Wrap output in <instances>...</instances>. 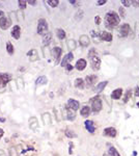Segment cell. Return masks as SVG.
Here are the masks:
<instances>
[{
  "mask_svg": "<svg viewBox=\"0 0 139 156\" xmlns=\"http://www.w3.org/2000/svg\"><path fill=\"white\" fill-rule=\"evenodd\" d=\"M104 22H105L106 28L108 29H113L114 27L119 25V22H121V18H119V15L114 10H110L108 13L106 14L105 19H104Z\"/></svg>",
  "mask_w": 139,
  "mask_h": 156,
  "instance_id": "6da1fadb",
  "label": "cell"
},
{
  "mask_svg": "<svg viewBox=\"0 0 139 156\" xmlns=\"http://www.w3.org/2000/svg\"><path fill=\"white\" fill-rule=\"evenodd\" d=\"M88 58H89L90 65H91V69L93 71L100 70L101 68V58L99 56L98 52L95 49H90L88 52Z\"/></svg>",
  "mask_w": 139,
  "mask_h": 156,
  "instance_id": "7a4b0ae2",
  "label": "cell"
},
{
  "mask_svg": "<svg viewBox=\"0 0 139 156\" xmlns=\"http://www.w3.org/2000/svg\"><path fill=\"white\" fill-rule=\"evenodd\" d=\"M90 104H91V110H93L95 114H97V112L102 110L103 105H102V100H101V98L99 96H95L90 99Z\"/></svg>",
  "mask_w": 139,
  "mask_h": 156,
  "instance_id": "3957f363",
  "label": "cell"
},
{
  "mask_svg": "<svg viewBox=\"0 0 139 156\" xmlns=\"http://www.w3.org/2000/svg\"><path fill=\"white\" fill-rule=\"evenodd\" d=\"M48 32V23L45 19L41 18L37 22V34L45 36Z\"/></svg>",
  "mask_w": 139,
  "mask_h": 156,
  "instance_id": "277c9868",
  "label": "cell"
},
{
  "mask_svg": "<svg viewBox=\"0 0 139 156\" xmlns=\"http://www.w3.org/2000/svg\"><path fill=\"white\" fill-rule=\"evenodd\" d=\"M131 32V27L129 24H121V27L119 29V38H127Z\"/></svg>",
  "mask_w": 139,
  "mask_h": 156,
  "instance_id": "5b68a950",
  "label": "cell"
},
{
  "mask_svg": "<svg viewBox=\"0 0 139 156\" xmlns=\"http://www.w3.org/2000/svg\"><path fill=\"white\" fill-rule=\"evenodd\" d=\"M52 56L54 57V60H55V65H57L58 62H59L60 58H61V54H62V49L59 48V47H54L53 49H52Z\"/></svg>",
  "mask_w": 139,
  "mask_h": 156,
  "instance_id": "8992f818",
  "label": "cell"
},
{
  "mask_svg": "<svg viewBox=\"0 0 139 156\" xmlns=\"http://www.w3.org/2000/svg\"><path fill=\"white\" fill-rule=\"evenodd\" d=\"M10 79H12V75L8 74V73H2V74H0V88H4Z\"/></svg>",
  "mask_w": 139,
  "mask_h": 156,
  "instance_id": "52a82bcc",
  "label": "cell"
},
{
  "mask_svg": "<svg viewBox=\"0 0 139 156\" xmlns=\"http://www.w3.org/2000/svg\"><path fill=\"white\" fill-rule=\"evenodd\" d=\"M98 80V76L97 75H88L85 78V84L86 86H95V83Z\"/></svg>",
  "mask_w": 139,
  "mask_h": 156,
  "instance_id": "ba28073f",
  "label": "cell"
},
{
  "mask_svg": "<svg viewBox=\"0 0 139 156\" xmlns=\"http://www.w3.org/2000/svg\"><path fill=\"white\" fill-rule=\"evenodd\" d=\"M10 25H12V21L10 20V18L3 17V18L0 20V28L3 29V30H6Z\"/></svg>",
  "mask_w": 139,
  "mask_h": 156,
  "instance_id": "9c48e42d",
  "label": "cell"
},
{
  "mask_svg": "<svg viewBox=\"0 0 139 156\" xmlns=\"http://www.w3.org/2000/svg\"><path fill=\"white\" fill-rule=\"evenodd\" d=\"M116 134H117V131H116V129L113 127H107L104 129V135H106V136L115 138Z\"/></svg>",
  "mask_w": 139,
  "mask_h": 156,
  "instance_id": "30bf717a",
  "label": "cell"
},
{
  "mask_svg": "<svg viewBox=\"0 0 139 156\" xmlns=\"http://www.w3.org/2000/svg\"><path fill=\"white\" fill-rule=\"evenodd\" d=\"M84 126H85V128H86V130H87L89 133H93L95 131V123H93V121H90V120H86V121H85Z\"/></svg>",
  "mask_w": 139,
  "mask_h": 156,
  "instance_id": "8fae6325",
  "label": "cell"
},
{
  "mask_svg": "<svg viewBox=\"0 0 139 156\" xmlns=\"http://www.w3.org/2000/svg\"><path fill=\"white\" fill-rule=\"evenodd\" d=\"M100 39L106 42H111L113 39V36L109 31H102V32H100Z\"/></svg>",
  "mask_w": 139,
  "mask_h": 156,
  "instance_id": "7c38bea8",
  "label": "cell"
},
{
  "mask_svg": "<svg viewBox=\"0 0 139 156\" xmlns=\"http://www.w3.org/2000/svg\"><path fill=\"white\" fill-rule=\"evenodd\" d=\"M73 58H74V54H73L72 52H69L65 56H63V58L61 60V66L62 67H65L67 65H69L70 62H72Z\"/></svg>",
  "mask_w": 139,
  "mask_h": 156,
  "instance_id": "4fadbf2b",
  "label": "cell"
},
{
  "mask_svg": "<svg viewBox=\"0 0 139 156\" xmlns=\"http://www.w3.org/2000/svg\"><path fill=\"white\" fill-rule=\"evenodd\" d=\"M79 44L82 47H88L90 44V40L86 34H82L79 38Z\"/></svg>",
  "mask_w": 139,
  "mask_h": 156,
  "instance_id": "5bb4252c",
  "label": "cell"
},
{
  "mask_svg": "<svg viewBox=\"0 0 139 156\" xmlns=\"http://www.w3.org/2000/svg\"><path fill=\"white\" fill-rule=\"evenodd\" d=\"M27 56L29 57V60L30 62H35L40 58L39 57V53L35 49H31L30 51L27 52Z\"/></svg>",
  "mask_w": 139,
  "mask_h": 156,
  "instance_id": "9a60e30c",
  "label": "cell"
},
{
  "mask_svg": "<svg viewBox=\"0 0 139 156\" xmlns=\"http://www.w3.org/2000/svg\"><path fill=\"white\" fill-rule=\"evenodd\" d=\"M65 114H67V119L70 121H74L76 118V110L70 108L69 106L65 107Z\"/></svg>",
  "mask_w": 139,
  "mask_h": 156,
  "instance_id": "2e32d148",
  "label": "cell"
},
{
  "mask_svg": "<svg viewBox=\"0 0 139 156\" xmlns=\"http://www.w3.org/2000/svg\"><path fill=\"white\" fill-rule=\"evenodd\" d=\"M86 60H84V58H80V60H77V62H76V66H75V68L77 69L78 71H83L86 68Z\"/></svg>",
  "mask_w": 139,
  "mask_h": 156,
  "instance_id": "e0dca14e",
  "label": "cell"
},
{
  "mask_svg": "<svg viewBox=\"0 0 139 156\" xmlns=\"http://www.w3.org/2000/svg\"><path fill=\"white\" fill-rule=\"evenodd\" d=\"M12 36H13L14 39L18 40L20 39L21 36V28L19 25H15L12 29Z\"/></svg>",
  "mask_w": 139,
  "mask_h": 156,
  "instance_id": "ac0fdd59",
  "label": "cell"
},
{
  "mask_svg": "<svg viewBox=\"0 0 139 156\" xmlns=\"http://www.w3.org/2000/svg\"><path fill=\"white\" fill-rule=\"evenodd\" d=\"M67 106L70 108L74 109V110H78L80 107V103L77 101V100H74V99H69L67 100Z\"/></svg>",
  "mask_w": 139,
  "mask_h": 156,
  "instance_id": "d6986e66",
  "label": "cell"
},
{
  "mask_svg": "<svg viewBox=\"0 0 139 156\" xmlns=\"http://www.w3.org/2000/svg\"><path fill=\"white\" fill-rule=\"evenodd\" d=\"M123 95V88H115L112 93H111V98L114 99V100H119V98L121 97Z\"/></svg>",
  "mask_w": 139,
  "mask_h": 156,
  "instance_id": "ffe728a7",
  "label": "cell"
},
{
  "mask_svg": "<svg viewBox=\"0 0 139 156\" xmlns=\"http://www.w3.org/2000/svg\"><path fill=\"white\" fill-rule=\"evenodd\" d=\"M108 84V81H103V82H100L98 84V86H95V88H93V91L95 92V93H101V92H103V90L106 88V86Z\"/></svg>",
  "mask_w": 139,
  "mask_h": 156,
  "instance_id": "44dd1931",
  "label": "cell"
},
{
  "mask_svg": "<svg viewBox=\"0 0 139 156\" xmlns=\"http://www.w3.org/2000/svg\"><path fill=\"white\" fill-rule=\"evenodd\" d=\"M52 41V34L51 32H47L43 38V45L44 46H48Z\"/></svg>",
  "mask_w": 139,
  "mask_h": 156,
  "instance_id": "7402d4cb",
  "label": "cell"
},
{
  "mask_svg": "<svg viewBox=\"0 0 139 156\" xmlns=\"http://www.w3.org/2000/svg\"><path fill=\"white\" fill-rule=\"evenodd\" d=\"M75 86L77 88H80V90H83L85 86V81L83 80L82 78H77L76 80H75Z\"/></svg>",
  "mask_w": 139,
  "mask_h": 156,
  "instance_id": "603a6c76",
  "label": "cell"
},
{
  "mask_svg": "<svg viewBox=\"0 0 139 156\" xmlns=\"http://www.w3.org/2000/svg\"><path fill=\"white\" fill-rule=\"evenodd\" d=\"M80 114L84 118H87L90 114V107L89 106H83L81 108V112H80Z\"/></svg>",
  "mask_w": 139,
  "mask_h": 156,
  "instance_id": "cb8c5ba5",
  "label": "cell"
},
{
  "mask_svg": "<svg viewBox=\"0 0 139 156\" xmlns=\"http://www.w3.org/2000/svg\"><path fill=\"white\" fill-rule=\"evenodd\" d=\"M108 155L109 156H121V154L117 152V150H116L114 147H109V149H108Z\"/></svg>",
  "mask_w": 139,
  "mask_h": 156,
  "instance_id": "d4e9b609",
  "label": "cell"
},
{
  "mask_svg": "<svg viewBox=\"0 0 139 156\" xmlns=\"http://www.w3.org/2000/svg\"><path fill=\"white\" fill-rule=\"evenodd\" d=\"M56 36L59 40H63L65 38V31L61 28L56 29Z\"/></svg>",
  "mask_w": 139,
  "mask_h": 156,
  "instance_id": "484cf974",
  "label": "cell"
},
{
  "mask_svg": "<svg viewBox=\"0 0 139 156\" xmlns=\"http://www.w3.org/2000/svg\"><path fill=\"white\" fill-rule=\"evenodd\" d=\"M47 83V77L46 76H41L36 79L35 81V84L36 86H42V84H46Z\"/></svg>",
  "mask_w": 139,
  "mask_h": 156,
  "instance_id": "4316f807",
  "label": "cell"
},
{
  "mask_svg": "<svg viewBox=\"0 0 139 156\" xmlns=\"http://www.w3.org/2000/svg\"><path fill=\"white\" fill-rule=\"evenodd\" d=\"M6 51H7V53L10 55L14 54V51H15V49H14V46H13V44H12L10 42H7V43H6Z\"/></svg>",
  "mask_w": 139,
  "mask_h": 156,
  "instance_id": "83f0119b",
  "label": "cell"
},
{
  "mask_svg": "<svg viewBox=\"0 0 139 156\" xmlns=\"http://www.w3.org/2000/svg\"><path fill=\"white\" fill-rule=\"evenodd\" d=\"M65 135H67V138H76V136H77V134H76L73 130H70V129L65 130Z\"/></svg>",
  "mask_w": 139,
  "mask_h": 156,
  "instance_id": "f1b7e54d",
  "label": "cell"
},
{
  "mask_svg": "<svg viewBox=\"0 0 139 156\" xmlns=\"http://www.w3.org/2000/svg\"><path fill=\"white\" fill-rule=\"evenodd\" d=\"M43 120H44V122L46 124H50L51 123V116H50V114L46 112V114H43Z\"/></svg>",
  "mask_w": 139,
  "mask_h": 156,
  "instance_id": "f546056e",
  "label": "cell"
},
{
  "mask_svg": "<svg viewBox=\"0 0 139 156\" xmlns=\"http://www.w3.org/2000/svg\"><path fill=\"white\" fill-rule=\"evenodd\" d=\"M131 95H132V91L131 90H128V91L126 92V95H125V98H124L125 103H127V102L129 101L130 98H131Z\"/></svg>",
  "mask_w": 139,
  "mask_h": 156,
  "instance_id": "4dcf8cb0",
  "label": "cell"
},
{
  "mask_svg": "<svg viewBox=\"0 0 139 156\" xmlns=\"http://www.w3.org/2000/svg\"><path fill=\"white\" fill-rule=\"evenodd\" d=\"M47 2H48V4H49L50 6H52V8H56L57 5L59 4V1H58V0H48Z\"/></svg>",
  "mask_w": 139,
  "mask_h": 156,
  "instance_id": "1f68e13d",
  "label": "cell"
},
{
  "mask_svg": "<svg viewBox=\"0 0 139 156\" xmlns=\"http://www.w3.org/2000/svg\"><path fill=\"white\" fill-rule=\"evenodd\" d=\"M18 4L19 6H20L21 10H24V8H26V5H27V1H18Z\"/></svg>",
  "mask_w": 139,
  "mask_h": 156,
  "instance_id": "d6a6232c",
  "label": "cell"
},
{
  "mask_svg": "<svg viewBox=\"0 0 139 156\" xmlns=\"http://www.w3.org/2000/svg\"><path fill=\"white\" fill-rule=\"evenodd\" d=\"M67 45H69V47L71 49H75V48H76V42H75L74 40H70Z\"/></svg>",
  "mask_w": 139,
  "mask_h": 156,
  "instance_id": "836d02e7",
  "label": "cell"
},
{
  "mask_svg": "<svg viewBox=\"0 0 139 156\" xmlns=\"http://www.w3.org/2000/svg\"><path fill=\"white\" fill-rule=\"evenodd\" d=\"M90 34H91V36H93V39L101 40V39H100V34H97V31H95V30H91V31H90Z\"/></svg>",
  "mask_w": 139,
  "mask_h": 156,
  "instance_id": "e575fe53",
  "label": "cell"
},
{
  "mask_svg": "<svg viewBox=\"0 0 139 156\" xmlns=\"http://www.w3.org/2000/svg\"><path fill=\"white\" fill-rule=\"evenodd\" d=\"M119 15H121V18H125L126 17V12H125V8L123 6L119 8Z\"/></svg>",
  "mask_w": 139,
  "mask_h": 156,
  "instance_id": "d590c367",
  "label": "cell"
},
{
  "mask_svg": "<svg viewBox=\"0 0 139 156\" xmlns=\"http://www.w3.org/2000/svg\"><path fill=\"white\" fill-rule=\"evenodd\" d=\"M121 4L124 5V6H130L132 4V1H129V0H123L121 1Z\"/></svg>",
  "mask_w": 139,
  "mask_h": 156,
  "instance_id": "8d00e7d4",
  "label": "cell"
},
{
  "mask_svg": "<svg viewBox=\"0 0 139 156\" xmlns=\"http://www.w3.org/2000/svg\"><path fill=\"white\" fill-rule=\"evenodd\" d=\"M132 5L134 8H139V1H132Z\"/></svg>",
  "mask_w": 139,
  "mask_h": 156,
  "instance_id": "74e56055",
  "label": "cell"
},
{
  "mask_svg": "<svg viewBox=\"0 0 139 156\" xmlns=\"http://www.w3.org/2000/svg\"><path fill=\"white\" fill-rule=\"evenodd\" d=\"M106 2H107L106 0H100V1H97V4H98V5H103V4H105Z\"/></svg>",
  "mask_w": 139,
  "mask_h": 156,
  "instance_id": "f35d334b",
  "label": "cell"
},
{
  "mask_svg": "<svg viewBox=\"0 0 139 156\" xmlns=\"http://www.w3.org/2000/svg\"><path fill=\"white\" fill-rule=\"evenodd\" d=\"M73 146H74V144H73V143H70V149H69V153H70V154H72V153H73V151H72Z\"/></svg>",
  "mask_w": 139,
  "mask_h": 156,
  "instance_id": "ab89813d",
  "label": "cell"
},
{
  "mask_svg": "<svg viewBox=\"0 0 139 156\" xmlns=\"http://www.w3.org/2000/svg\"><path fill=\"white\" fill-rule=\"evenodd\" d=\"M95 23L98 24V25L101 23V18L99 17V16H97V17H95Z\"/></svg>",
  "mask_w": 139,
  "mask_h": 156,
  "instance_id": "60d3db41",
  "label": "cell"
},
{
  "mask_svg": "<svg viewBox=\"0 0 139 156\" xmlns=\"http://www.w3.org/2000/svg\"><path fill=\"white\" fill-rule=\"evenodd\" d=\"M135 96L139 97V86H137V88H135Z\"/></svg>",
  "mask_w": 139,
  "mask_h": 156,
  "instance_id": "b9f144b4",
  "label": "cell"
},
{
  "mask_svg": "<svg viewBox=\"0 0 139 156\" xmlns=\"http://www.w3.org/2000/svg\"><path fill=\"white\" fill-rule=\"evenodd\" d=\"M65 69H67V71H71V70L73 69V66H71V65L69 64V65L65 66Z\"/></svg>",
  "mask_w": 139,
  "mask_h": 156,
  "instance_id": "7bdbcfd3",
  "label": "cell"
},
{
  "mask_svg": "<svg viewBox=\"0 0 139 156\" xmlns=\"http://www.w3.org/2000/svg\"><path fill=\"white\" fill-rule=\"evenodd\" d=\"M3 134H4V130L0 128V140H1V138L3 136Z\"/></svg>",
  "mask_w": 139,
  "mask_h": 156,
  "instance_id": "ee69618b",
  "label": "cell"
},
{
  "mask_svg": "<svg viewBox=\"0 0 139 156\" xmlns=\"http://www.w3.org/2000/svg\"><path fill=\"white\" fill-rule=\"evenodd\" d=\"M27 3L30 5H36V1H28Z\"/></svg>",
  "mask_w": 139,
  "mask_h": 156,
  "instance_id": "f6af8a7d",
  "label": "cell"
},
{
  "mask_svg": "<svg viewBox=\"0 0 139 156\" xmlns=\"http://www.w3.org/2000/svg\"><path fill=\"white\" fill-rule=\"evenodd\" d=\"M3 17H5V16H4V13H3L2 10H0V20H1V19H2Z\"/></svg>",
  "mask_w": 139,
  "mask_h": 156,
  "instance_id": "bcb514c9",
  "label": "cell"
},
{
  "mask_svg": "<svg viewBox=\"0 0 139 156\" xmlns=\"http://www.w3.org/2000/svg\"><path fill=\"white\" fill-rule=\"evenodd\" d=\"M70 3H71V4H77V1H74V0H71V1H70Z\"/></svg>",
  "mask_w": 139,
  "mask_h": 156,
  "instance_id": "7dc6e473",
  "label": "cell"
},
{
  "mask_svg": "<svg viewBox=\"0 0 139 156\" xmlns=\"http://www.w3.org/2000/svg\"><path fill=\"white\" fill-rule=\"evenodd\" d=\"M0 156H5V154H4V152H3L2 150H0Z\"/></svg>",
  "mask_w": 139,
  "mask_h": 156,
  "instance_id": "c3c4849f",
  "label": "cell"
},
{
  "mask_svg": "<svg viewBox=\"0 0 139 156\" xmlns=\"http://www.w3.org/2000/svg\"><path fill=\"white\" fill-rule=\"evenodd\" d=\"M0 122H1V123H4V122H5V119H4V118H0Z\"/></svg>",
  "mask_w": 139,
  "mask_h": 156,
  "instance_id": "681fc988",
  "label": "cell"
},
{
  "mask_svg": "<svg viewBox=\"0 0 139 156\" xmlns=\"http://www.w3.org/2000/svg\"><path fill=\"white\" fill-rule=\"evenodd\" d=\"M137 106H138V107H139V102H137Z\"/></svg>",
  "mask_w": 139,
  "mask_h": 156,
  "instance_id": "f907efd6",
  "label": "cell"
}]
</instances>
